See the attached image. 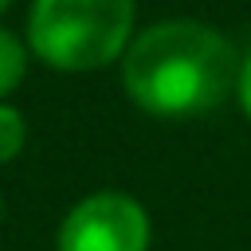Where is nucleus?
<instances>
[{
    "label": "nucleus",
    "instance_id": "6e6552de",
    "mask_svg": "<svg viewBox=\"0 0 251 251\" xmlns=\"http://www.w3.org/2000/svg\"><path fill=\"white\" fill-rule=\"evenodd\" d=\"M0 220H4V196H0Z\"/></svg>",
    "mask_w": 251,
    "mask_h": 251
},
{
    "label": "nucleus",
    "instance_id": "f257e3e1",
    "mask_svg": "<svg viewBox=\"0 0 251 251\" xmlns=\"http://www.w3.org/2000/svg\"><path fill=\"white\" fill-rule=\"evenodd\" d=\"M239 59L235 43L204 20H157L126 47L122 86L153 118H196L235 90Z\"/></svg>",
    "mask_w": 251,
    "mask_h": 251
},
{
    "label": "nucleus",
    "instance_id": "7ed1b4c3",
    "mask_svg": "<svg viewBox=\"0 0 251 251\" xmlns=\"http://www.w3.org/2000/svg\"><path fill=\"white\" fill-rule=\"evenodd\" d=\"M149 212L118 188H98L71 204L59 224L55 251H149Z\"/></svg>",
    "mask_w": 251,
    "mask_h": 251
},
{
    "label": "nucleus",
    "instance_id": "39448f33",
    "mask_svg": "<svg viewBox=\"0 0 251 251\" xmlns=\"http://www.w3.org/2000/svg\"><path fill=\"white\" fill-rule=\"evenodd\" d=\"M24 141H27V122H24V114H20L16 106L0 102V165L16 161L20 149H24Z\"/></svg>",
    "mask_w": 251,
    "mask_h": 251
},
{
    "label": "nucleus",
    "instance_id": "f03ea898",
    "mask_svg": "<svg viewBox=\"0 0 251 251\" xmlns=\"http://www.w3.org/2000/svg\"><path fill=\"white\" fill-rule=\"evenodd\" d=\"M133 43V0H31L27 51L63 75L122 63Z\"/></svg>",
    "mask_w": 251,
    "mask_h": 251
},
{
    "label": "nucleus",
    "instance_id": "0eeeda50",
    "mask_svg": "<svg viewBox=\"0 0 251 251\" xmlns=\"http://www.w3.org/2000/svg\"><path fill=\"white\" fill-rule=\"evenodd\" d=\"M8 8H12V0H0V16H4V12H8Z\"/></svg>",
    "mask_w": 251,
    "mask_h": 251
},
{
    "label": "nucleus",
    "instance_id": "20e7f679",
    "mask_svg": "<svg viewBox=\"0 0 251 251\" xmlns=\"http://www.w3.org/2000/svg\"><path fill=\"white\" fill-rule=\"evenodd\" d=\"M27 75V47L16 39V31L0 27V102L24 82Z\"/></svg>",
    "mask_w": 251,
    "mask_h": 251
},
{
    "label": "nucleus",
    "instance_id": "423d86ee",
    "mask_svg": "<svg viewBox=\"0 0 251 251\" xmlns=\"http://www.w3.org/2000/svg\"><path fill=\"white\" fill-rule=\"evenodd\" d=\"M235 98H239V106H243V114H247V122H251V51L239 59V78H235Z\"/></svg>",
    "mask_w": 251,
    "mask_h": 251
}]
</instances>
